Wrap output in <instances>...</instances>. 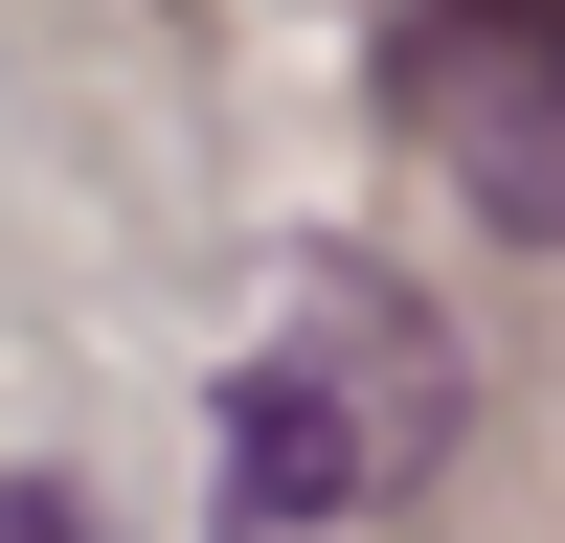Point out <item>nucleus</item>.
<instances>
[{"label":"nucleus","instance_id":"obj_1","mask_svg":"<svg viewBox=\"0 0 565 543\" xmlns=\"http://www.w3.org/2000/svg\"><path fill=\"white\" fill-rule=\"evenodd\" d=\"M452 476V340L430 295H385V272H340V295L295 317V340H249V385H226V521H362V498Z\"/></svg>","mask_w":565,"mask_h":543},{"label":"nucleus","instance_id":"obj_2","mask_svg":"<svg viewBox=\"0 0 565 543\" xmlns=\"http://www.w3.org/2000/svg\"><path fill=\"white\" fill-rule=\"evenodd\" d=\"M407 136L452 159V204L565 249V0H407Z\"/></svg>","mask_w":565,"mask_h":543},{"label":"nucleus","instance_id":"obj_3","mask_svg":"<svg viewBox=\"0 0 565 543\" xmlns=\"http://www.w3.org/2000/svg\"><path fill=\"white\" fill-rule=\"evenodd\" d=\"M0 543H90V498H0Z\"/></svg>","mask_w":565,"mask_h":543}]
</instances>
